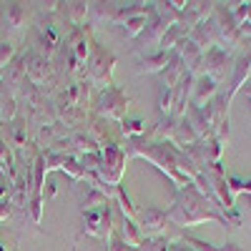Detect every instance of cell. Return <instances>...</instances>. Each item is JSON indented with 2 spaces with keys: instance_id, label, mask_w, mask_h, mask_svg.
Here are the masks:
<instances>
[{
  "instance_id": "cell-1",
  "label": "cell",
  "mask_w": 251,
  "mask_h": 251,
  "mask_svg": "<svg viewBox=\"0 0 251 251\" xmlns=\"http://www.w3.org/2000/svg\"><path fill=\"white\" fill-rule=\"evenodd\" d=\"M126 111H128V98H126L118 88H106L98 96V100H96V113L100 118L123 121Z\"/></svg>"
},
{
  "instance_id": "cell-2",
  "label": "cell",
  "mask_w": 251,
  "mask_h": 251,
  "mask_svg": "<svg viewBox=\"0 0 251 251\" xmlns=\"http://www.w3.org/2000/svg\"><path fill=\"white\" fill-rule=\"evenodd\" d=\"M86 219V228L83 234L96 236V239H108L113 234V214L111 206H100V208H91V211H83Z\"/></svg>"
},
{
  "instance_id": "cell-3",
  "label": "cell",
  "mask_w": 251,
  "mask_h": 251,
  "mask_svg": "<svg viewBox=\"0 0 251 251\" xmlns=\"http://www.w3.org/2000/svg\"><path fill=\"white\" fill-rule=\"evenodd\" d=\"M113 63H116V58L108 50H98L96 53L93 66H91V83L96 88H108L111 73H113Z\"/></svg>"
},
{
  "instance_id": "cell-4",
  "label": "cell",
  "mask_w": 251,
  "mask_h": 251,
  "mask_svg": "<svg viewBox=\"0 0 251 251\" xmlns=\"http://www.w3.org/2000/svg\"><path fill=\"white\" fill-rule=\"evenodd\" d=\"M25 75H28V83H33L35 88L48 86V83H50V63H48V58L30 53L28 55V71H25Z\"/></svg>"
},
{
  "instance_id": "cell-5",
  "label": "cell",
  "mask_w": 251,
  "mask_h": 251,
  "mask_svg": "<svg viewBox=\"0 0 251 251\" xmlns=\"http://www.w3.org/2000/svg\"><path fill=\"white\" fill-rule=\"evenodd\" d=\"M5 143L10 146L13 151H20L28 143V126L25 118H13L5 128Z\"/></svg>"
},
{
  "instance_id": "cell-6",
  "label": "cell",
  "mask_w": 251,
  "mask_h": 251,
  "mask_svg": "<svg viewBox=\"0 0 251 251\" xmlns=\"http://www.w3.org/2000/svg\"><path fill=\"white\" fill-rule=\"evenodd\" d=\"M5 23L10 28V33H20L25 25V8L23 3H10L5 10Z\"/></svg>"
},
{
  "instance_id": "cell-7",
  "label": "cell",
  "mask_w": 251,
  "mask_h": 251,
  "mask_svg": "<svg viewBox=\"0 0 251 251\" xmlns=\"http://www.w3.org/2000/svg\"><path fill=\"white\" fill-rule=\"evenodd\" d=\"M121 236H123V241L128 244L133 251L141 249V244H143V234L138 231V226L128 216H123V221H121Z\"/></svg>"
},
{
  "instance_id": "cell-8",
  "label": "cell",
  "mask_w": 251,
  "mask_h": 251,
  "mask_svg": "<svg viewBox=\"0 0 251 251\" xmlns=\"http://www.w3.org/2000/svg\"><path fill=\"white\" fill-rule=\"evenodd\" d=\"M0 174L8 176V181H15V163H13V149L5 143V138H0Z\"/></svg>"
},
{
  "instance_id": "cell-9",
  "label": "cell",
  "mask_w": 251,
  "mask_h": 251,
  "mask_svg": "<svg viewBox=\"0 0 251 251\" xmlns=\"http://www.w3.org/2000/svg\"><path fill=\"white\" fill-rule=\"evenodd\" d=\"M141 224H143L146 231L156 234V231H161V226L166 224V216H163V211H158L156 206H149L143 211V216H141Z\"/></svg>"
},
{
  "instance_id": "cell-10",
  "label": "cell",
  "mask_w": 251,
  "mask_h": 251,
  "mask_svg": "<svg viewBox=\"0 0 251 251\" xmlns=\"http://www.w3.org/2000/svg\"><path fill=\"white\" fill-rule=\"evenodd\" d=\"M15 58H18V46L13 40H0V68L5 71Z\"/></svg>"
},
{
  "instance_id": "cell-11",
  "label": "cell",
  "mask_w": 251,
  "mask_h": 251,
  "mask_svg": "<svg viewBox=\"0 0 251 251\" xmlns=\"http://www.w3.org/2000/svg\"><path fill=\"white\" fill-rule=\"evenodd\" d=\"M166 60H169V55H166V53H158V55H151V58H143L141 68H138V73L143 75V73H153V71H161V68L166 66Z\"/></svg>"
},
{
  "instance_id": "cell-12",
  "label": "cell",
  "mask_w": 251,
  "mask_h": 251,
  "mask_svg": "<svg viewBox=\"0 0 251 251\" xmlns=\"http://www.w3.org/2000/svg\"><path fill=\"white\" fill-rule=\"evenodd\" d=\"M106 201H108V196L100 191V188H91L88 191V196L83 199V206H86V211H91V208H100V206H106Z\"/></svg>"
},
{
  "instance_id": "cell-13",
  "label": "cell",
  "mask_w": 251,
  "mask_h": 251,
  "mask_svg": "<svg viewBox=\"0 0 251 251\" xmlns=\"http://www.w3.org/2000/svg\"><path fill=\"white\" fill-rule=\"evenodd\" d=\"M66 13H68V20L73 25H80L88 15V5L86 3H71V5H66Z\"/></svg>"
},
{
  "instance_id": "cell-14",
  "label": "cell",
  "mask_w": 251,
  "mask_h": 251,
  "mask_svg": "<svg viewBox=\"0 0 251 251\" xmlns=\"http://www.w3.org/2000/svg\"><path fill=\"white\" fill-rule=\"evenodd\" d=\"M123 133L126 136H143L146 133V123L143 121H123Z\"/></svg>"
},
{
  "instance_id": "cell-15",
  "label": "cell",
  "mask_w": 251,
  "mask_h": 251,
  "mask_svg": "<svg viewBox=\"0 0 251 251\" xmlns=\"http://www.w3.org/2000/svg\"><path fill=\"white\" fill-rule=\"evenodd\" d=\"M108 251H133V249L123 241V236H121V234H116V231H113V234L108 236Z\"/></svg>"
},
{
  "instance_id": "cell-16",
  "label": "cell",
  "mask_w": 251,
  "mask_h": 251,
  "mask_svg": "<svg viewBox=\"0 0 251 251\" xmlns=\"http://www.w3.org/2000/svg\"><path fill=\"white\" fill-rule=\"evenodd\" d=\"M10 206H13V203H10V199H5V201L0 199V221L10 216Z\"/></svg>"
},
{
  "instance_id": "cell-17",
  "label": "cell",
  "mask_w": 251,
  "mask_h": 251,
  "mask_svg": "<svg viewBox=\"0 0 251 251\" xmlns=\"http://www.w3.org/2000/svg\"><path fill=\"white\" fill-rule=\"evenodd\" d=\"M3 75H5V71H3V68H0V86H3Z\"/></svg>"
},
{
  "instance_id": "cell-18",
  "label": "cell",
  "mask_w": 251,
  "mask_h": 251,
  "mask_svg": "<svg viewBox=\"0 0 251 251\" xmlns=\"http://www.w3.org/2000/svg\"><path fill=\"white\" fill-rule=\"evenodd\" d=\"M0 251H5V246H3V244H0Z\"/></svg>"
}]
</instances>
